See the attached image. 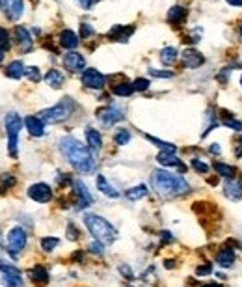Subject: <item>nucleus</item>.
I'll return each instance as SVG.
<instances>
[{"instance_id": "1", "label": "nucleus", "mask_w": 242, "mask_h": 287, "mask_svg": "<svg viewBox=\"0 0 242 287\" xmlns=\"http://www.w3.org/2000/svg\"><path fill=\"white\" fill-rule=\"evenodd\" d=\"M60 151L67 159V162L80 173H92L95 170V160L92 155V149L80 144L73 136H65L60 140Z\"/></svg>"}, {"instance_id": "2", "label": "nucleus", "mask_w": 242, "mask_h": 287, "mask_svg": "<svg viewBox=\"0 0 242 287\" xmlns=\"http://www.w3.org/2000/svg\"><path fill=\"white\" fill-rule=\"evenodd\" d=\"M151 185L162 198H175L190 191L188 181L181 175H175L166 170H155L151 173Z\"/></svg>"}, {"instance_id": "3", "label": "nucleus", "mask_w": 242, "mask_h": 287, "mask_svg": "<svg viewBox=\"0 0 242 287\" xmlns=\"http://www.w3.org/2000/svg\"><path fill=\"white\" fill-rule=\"evenodd\" d=\"M84 224L86 228L90 230V233L95 237V241H101L103 245H112L116 241L117 237L116 228L108 222V220H105L103 216L88 213L84 214Z\"/></svg>"}, {"instance_id": "4", "label": "nucleus", "mask_w": 242, "mask_h": 287, "mask_svg": "<svg viewBox=\"0 0 242 287\" xmlns=\"http://www.w3.org/2000/svg\"><path fill=\"white\" fill-rule=\"evenodd\" d=\"M73 110H74V101L71 97H63L58 105L41 110L39 117H41L45 123H62V121H65L67 117L73 114Z\"/></svg>"}, {"instance_id": "5", "label": "nucleus", "mask_w": 242, "mask_h": 287, "mask_svg": "<svg viewBox=\"0 0 242 287\" xmlns=\"http://www.w3.org/2000/svg\"><path fill=\"white\" fill-rule=\"evenodd\" d=\"M22 125H24V121L15 112H10L4 117V127H6V133H8V151H10V155L13 159L17 157V136L21 133Z\"/></svg>"}, {"instance_id": "6", "label": "nucleus", "mask_w": 242, "mask_h": 287, "mask_svg": "<svg viewBox=\"0 0 242 287\" xmlns=\"http://www.w3.org/2000/svg\"><path fill=\"white\" fill-rule=\"evenodd\" d=\"M26 241H28V237H26V231L22 230L21 226L13 228L10 233H8V252H10L13 257H17V255L24 250Z\"/></svg>"}, {"instance_id": "7", "label": "nucleus", "mask_w": 242, "mask_h": 287, "mask_svg": "<svg viewBox=\"0 0 242 287\" xmlns=\"http://www.w3.org/2000/svg\"><path fill=\"white\" fill-rule=\"evenodd\" d=\"M0 272H2V284L6 287L22 286V274L17 267L10 265L6 261H0Z\"/></svg>"}, {"instance_id": "8", "label": "nucleus", "mask_w": 242, "mask_h": 287, "mask_svg": "<svg viewBox=\"0 0 242 287\" xmlns=\"http://www.w3.org/2000/svg\"><path fill=\"white\" fill-rule=\"evenodd\" d=\"M97 117H99V121L105 125V127H112L114 123L117 121H121L125 114H123V110L117 107H105L101 108V110H97Z\"/></svg>"}, {"instance_id": "9", "label": "nucleus", "mask_w": 242, "mask_h": 287, "mask_svg": "<svg viewBox=\"0 0 242 287\" xmlns=\"http://www.w3.org/2000/svg\"><path fill=\"white\" fill-rule=\"evenodd\" d=\"M28 196L30 200L37 203H47L53 200V189L47 183H34L28 189Z\"/></svg>"}, {"instance_id": "10", "label": "nucleus", "mask_w": 242, "mask_h": 287, "mask_svg": "<svg viewBox=\"0 0 242 287\" xmlns=\"http://www.w3.org/2000/svg\"><path fill=\"white\" fill-rule=\"evenodd\" d=\"M82 84L86 88H92V90H101V88H105V75L101 73L99 69H84L82 71Z\"/></svg>"}, {"instance_id": "11", "label": "nucleus", "mask_w": 242, "mask_h": 287, "mask_svg": "<svg viewBox=\"0 0 242 287\" xmlns=\"http://www.w3.org/2000/svg\"><path fill=\"white\" fill-rule=\"evenodd\" d=\"M73 192H74V198H76V207L78 209H84V207H90L93 203V198L90 191L86 189V185L82 181H73Z\"/></svg>"}, {"instance_id": "12", "label": "nucleus", "mask_w": 242, "mask_h": 287, "mask_svg": "<svg viewBox=\"0 0 242 287\" xmlns=\"http://www.w3.org/2000/svg\"><path fill=\"white\" fill-rule=\"evenodd\" d=\"M63 65H65V69H67V71H71V73H78V71H82V69H84L86 60L80 53H76V51H69V53L63 56Z\"/></svg>"}, {"instance_id": "13", "label": "nucleus", "mask_w": 242, "mask_h": 287, "mask_svg": "<svg viewBox=\"0 0 242 287\" xmlns=\"http://www.w3.org/2000/svg\"><path fill=\"white\" fill-rule=\"evenodd\" d=\"M223 194L227 200H233V202L242 200V181L235 179V177L227 179L223 183Z\"/></svg>"}, {"instance_id": "14", "label": "nucleus", "mask_w": 242, "mask_h": 287, "mask_svg": "<svg viewBox=\"0 0 242 287\" xmlns=\"http://www.w3.org/2000/svg\"><path fill=\"white\" fill-rule=\"evenodd\" d=\"M157 162L162 166H168V168H177L181 172L186 170V166L181 162V159H177L175 153H169V151H160L157 155Z\"/></svg>"}, {"instance_id": "15", "label": "nucleus", "mask_w": 242, "mask_h": 287, "mask_svg": "<svg viewBox=\"0 0 242 287\" xmlns=\"http://www.w3.org/2000/svg\"><path fill=\"white\" fill-rule=\"evenodd\" d=\"M15 38H17V45H19V51L21 53H30L32 47H34V41H32L30 34L26 28H22V26H15Z\"/></svg>"}, {"instance_id": "16", "label": "nucleus", "mask_w": 242, "mask_h": 287, "mask_svg": "<svg viewBox=\"0 0 242 287\" xmlns=\"http://www.w3.org/2000/svg\"><path fill=\"white\" fill-rule=\"evenodd\" d=\"M2 4H4V10H6V15H8L10 21H19L21 19L22 10H24L22 0H2Z\"/></svg>"}, {"instance_id": "17", "label": "nucleus", "mask_w": 242, "mask_h": 287, "mask_svg": "<svg viewBox=\"0 0 242 287\" xmlns=\"http://www.w3.org/2000/svg\"><path fill=\"white\" fill-rule=\"evenodd\" d=\"M24 125L28 129V133L32 136H36V138H39V136L45 134V121L39 116H28L24 119Z\"/></svg>"}, {"instance_id": "18", "label": "nucleus", "mask_w": 242, "mask_h": 287, "mask_svg": "<svg viewBox=\"0 0 242 287\" xmlns=\"http://www.w3.org/2000/svg\"><path fill=\"white\" fill-rule=\"evenodd\" d=\"M205 62V58H203V54L198 53L196 49H186L185 53H183V64L190 67V69H196V67H200L203 65Z\"/></svg>"}, {"instance_id": "19", "label": "nucleus", "mask_w": 242, "mask_h": 287, "mask_svg": "<svg viewBox=\"0 0 242 287\" xmlns=\"http://www.w3.org/2000/svg\"><path fill=\"white\" fill-rule=\"evenodd\" d=\"M132 32H134V26H121V24H116V26L108 32V38L114 39V41L125 43V41H129V38L132 36Z\"/></svg>"}, {"instance_id": "20", "label": "nucleus", "mask_w": 242, "mask_h": 287, "mask_svg": "<svg viewBox=\"0 0 242 287\" xmlns=\"http://www.w3.org/2000/svg\"><path fill=\"white\" fill-rule=\"evenodd\" d=\"M86 142H88V148L92 149L93 153H99L103 149V136H101V133L92 127L86 129Z\"/></svg>"}, {"instance_id": "21", "label": "nucleus", "mask_w": 242, "mask_h": 287, "mask_svg": "<svg viewBox=\"0 0 242 287\" xmlns=\"http://www.w3.org/2000/svg\"><path fill=\"white\" fill-rule=\"evenodd\" d=\"M235 259H237V255H235V250L231 248H222L220 252L216 254V263L222 267V268H229V267L235 265Z\"/></svg>"}, {"instance_id": "22", "label": "nucleus", "mask_w": 242, "mask_h": 287, "mask_svg": "<svg viewBox=\"0 0 242 287\" xmlns=\"http://www.w3.org/2000/svg\"><path fill=\"white\" fill-rule=\"evenodd\" d=\"M60 45L67 51H73L78 47V36L73 32V30H63L60 34Z\"/></svg>"}, {"instance_id": "23", "label": "nucleus", "mask_w": 242, "mask_h": 287, "mask_svg": "<svg viewBox=\"0 0 242 287\" xmlns=\"http://www.w3.org/2000/svg\"><path fill=\"white\" fill-rule=\"evenodd\" d=\"M6 75H8L10 78L19 80V78H22V77H26V67H24V64H22L21 60H15V62L8 64V67H6Z\"/></svg>"}, {"instance_id": "24", "label": "nucleus", "mask_w": 242, "mask_h": 287, "mask_svg": "<svg viewBox=\"0 0 242 287\" xmlns=\"http://www.w3.org/2000/svg\"><path fill=\"white\" fill-rule=\"evenodd\" d=\"M45 82L51 86V88H54V90H60L63 86V82H65V77L58 69H51L49 73L45 75Z\"/></svg>"}, {"instance_id": "25", "label": "nucleus", "mask_w": 242, "mask_h": 287, "mask_svg": "<svg viewBox=\"0 0 242 287\" xmlns=\"http://www.w3.org/2000/svg\"><path fill=\"white\" fill-rule=\"evenodd\" d=\"M30 278L36 282V284H39V286H47L49 284V272H47V268L43 265H36L34 268L30 270Z\"/></svg>"}, {"instance_id": "26", "label": "nucleus", "mask_w": 242, "mask_h": 287, "mask_svg": "<svg viewBox=\"0 0 242 287\" xmlns=\"http://www.w3.org/2000/svg\"><path fill=\"white\" fill-rule=\"evenodd\" d=\"M97 189L103 192L105 196H108V198H119V192H117L116 189L105 179V175H101V173L97 175Z\"/></svg>"}, {"instance_id": "27", "label": "nucleus", "mask_w": 242, "mask_h": 287, "mask_svg": "<svg viewBox=\"0 0 242 287\" xmlns=\"http://www.w3.org/2000/svg\"><path fill=\"white\" fill-rule=\"evenodd\" d=\"M185 19H186V10H185L183 6H173V8H169L168 21L171 22V24L179 26L181 22H185Z\"/></svg>"}, {"instance_id": "28", "label": "nucleus", "mask_w": 242, "mask_h": 287, "mask_svg": "<svg viewBox=\"0 0 242 287\" xmlns=\"http://www.w3.org/2000/svg\"><path fill=\"white\" fill-rule=\"evenodd\" d=\"M212 168H214V172H216L218 175H222V177H227V179L235 177V173H237V168H235V166H231V164H225V162H218V160H214Z\"/></svg>"}, {"instance_id": "29", "label": "nucleus", "mask_w": 242, "mask_h": 287, "mask_svg": "<svg viewBox=\"0 0 242 287\" xmlns=\"http://www.w3.org/2000/svg\"><path fill=\"white\" fill-rule=\"evenodd\" d=\"M127 200H130V202H138V200H142V198H146L148 196V187L146 185H136V187H132V189H129L125 192Z\"/></svg>"}, {"instance_id": "30", "label": "nucleus", "mask_w": 242, "mask_h": 287, "mask_svg": "<svg viewBox=\"0 0 242 287\" xmlns=\"http://www.w3.org/2000/svg\"><path fill=\"white\" fill-rule=\"evenodd\" d=\"M177 60V49L175 47H164L160 51V62L164 65H173Z\"/></svg>"}, {"instance_id": "31", "label": "nucleus", "mask_w": 242, "mask_h": 287, "mask_svg": "<svg viewBox=\"0 0 242 287\" xmlns=\"http://www.w3.org/2000/svg\"><path fill=\"white\" fill-rule=\"evenodd\" d=\"M134 92V86L130 82H121V84H114L112 86V94L119 97H129Z\"/></svg>"}, {"instance_id": "32", "label": "nucleus", "mask_w": 242, "mask_h": 287, "mask_svg": "<svg viewBox=\"0 0 242 287\" xmlns=\"http://www.w3.org/2000/svg\"><path fill=\"white\" fill-rule=\"evenodd\" d=\"M146 138H148L149 142H153V146H157V148H160L162 151H169V153H175V151H177V148H175L173 144H168V142H162V140L155 138V136H151V134H148Z\"/></svg>"}, {"instance_id": "33", "label": "nucleus", "mask_w": 242, "mask_h": 287, "mask_svg": "<svg viewBox=\"0 0 242 287\" xmlns=\"http://www.w3.org/2000/svg\"><path fill=\"white\" fill-rule=\"evenodd\" d=\"M114 142H116L117 146H125V144L130 142V133L127 129H119L116 134H114Z\"/></svg>"}, {"instance_id": "34", "label": "nucleus", "mask_w": 242, "mask_h": 287, "mask_svg": "<svg viewBox=\"0 0 242 287\" xmlns=\"http://www.w3.org/2000/svg\"><path fill=\"white\" fill-rule=\"evenodd\" d=\"M58 245H60V241L56 237H43L41 239V248L45 252H53Z\"/></svg>"}, {"instance_id": "35", "label": "nucleus", "mask_w": 242, "mask_h": 287, "mask_svg": "<svg viewBox=\"0 0 242 287\" xmlns=\"http://www.w3.org/2000/svg\"><path fill=\"white\" fill-rule=\"evenodd\" d=\"M10 47H11L10 32H8L6 28H2V26H0V49H2V51H8Z\"/></svg>"}, {"instance_id": "36", "label": "nucleus", "mask_w": 242, "mask_h": 287, "mask_svg": "<svg viewBox=\"0 0 242 287\" xmlns=\"http://www.w3.org/2000/svg\"><path fill=\"white\" fill-rule=\"evenodd\" d=\"M26 77L30 78L32 82H39V80H41V73H39V67H36V65H30V67H26Z\"/></svg>"}, {"instance_id": "37", "label": "nucleus", "mask_w": 242, "mask_h": 287, "mask_svg": "<svg viewBox=\"0 0 242 287\" xmlns=\"http://www.w3.org/2000/svg\"><path fill=\"white\" fill-rule=\"evenodd\" d=\"M192 168L198 172V173H209V164H205L203 160H200V159H192Z\"/></svg>"}, {"instance_id": "38", "label": "nucleus", "mask_w": 242, "mask_h": 287, "mask_svg": "<svg viewBox=\"0 0 242 287\" xmlns=\"http://www.w3.org/2000/svg\"><path fill=\"white\" fill-rule=\"evenodd\" d=\"M90 252L95 255H103L105 254V245L101 241H93V243H90Z\"/></svg>"}, {"instance_id": "39", "label": "nucleus", "mask_w": 242, "mask_h": 287, "mask_svg": "<svg viewBox=\"0 0 242 287\" xmlns=\"http://www.w3.org/2000/svg\"><path fill=\"white\" fill-rule=\"evenodd\" d=\"M0 185L6 187V189H10V187L15 185V177H13L11 173H2V175H0Z\"/></svg>"}, {"instance_id": "40", "label": "nucleus", "mask_w": 242, "mask_h": 287, "mask_svg": "<svg viewBox=\"0 0 242 287\" xmlns=\"http://www.w3.org/2000/svg\"><path fill=\"white\" fill-rule=\"evenodd\" d=\"M132 86H134V92H146L149 88V80L148 78H136Z\"/></svg>"}, {"instance_id": "41", "label": "nucleus", "mask_w": 242, "mask_h": 287, "mask_svg": "<svg viewBox=\"0 0 242 287\" xmlns=\"http://www.w3.org/2000/svg\"><path fill=\"white\" fill-rule=\"evenodd\" d=\"M93 34H95V30L88 24V22H82V24H80V38H82V39L90 38V36H93Z\"/></svg>"}, {"instance_id": "42", "label": "nucleus", "mask_w": 242, "mask_h": 287, "mask_svg": "<svg viewBox=\"0 0 242 287\" xmlns=\"http://www.w3.org/2000/svg\"><path fill=\"white\" fill-rule=\"evenodd\" d=\"M223 125L233 129V131H237V133H242V123L237 121V119H223Z\"/></svg>"}, {"instance_id": "43", "label": "nucleus", "mask_w": 242, "mask_h": 287, "mask_svg": "<svg viewBox=\"0 0 242 287\" xmlns=\"http://www.w3.org/2000/svg\"><path fill=\"white\" fill-rule=\"evenodd\" d=\"M151 77H157V78H171L173 73L171 71H158V69H149Z\"/></svg>"}, {"instance_id": "44", "label": "nucleus", "mask_w": 242, "mask_h": 287, "mask_svg": "<svg viewBox=\"0 0 242 287\" xmlns=\"http://www.w3.org/2000/svg\"><path fill=\"white\" fill-rule=\"evenodd\" d=\"M78 237H80V235H78V230L74 228V224H69V226H67V239H69V241H78Z\"/></svg>"}, {"instance_id": "45", "label": "nucleus", "mask_w": 242, "mask_h": 287, "mask_svg": "<svg viewBox=\"0 0 242 287\" xmlns=\"http://www.w3.org/2000/svg\"><path fill=\"white\" fill-rule=\"evenodd\" d=\"M211 272H212V267L209 265V263L200 265L198 268H196V274H198V276H207V274H211Z\"/></svg>"}, {"instance_id": "46", "label": "nucleus", "mask_w": 242, "mask_h": 287, "mask_svg": "<svg viewBox=\"0 0 242 287\" xmlns=\"http://www.w3.org/2000/svg\"><path fill=\"white\" fill-rule=\"evenodd\" d=\"M76 2H78V6H80L82 10H92L93 4H97L99 0H76Z\"/></svg>"}, {"instance_id": "47", "label": "nucleus", "mask_w": 242, "mask_h": 287, "mask_svg": "<svg viewBox=\"0 0 242 287\" xmlns=\"http://www.w3.org/2000/svg\"><path fill=\"white\" fill-rule=\"evenodd\" d=\"M119 272L127 278V280H134V274H132V270H130V267L129 265H121L119 267Z\"/></svg>"}, {"instance_id": "48", "label": "nucleus", "mask_w": 242, "mask_h": 287, "mask_svg": "<svg viewBox=\"0 0 242 287\" xmlns=\"http://www.w3.org/2000/svg\"><path fill=\"white\" fill-rule=\"evenodd\" d=\"M160 237H162V241H164V243H168V241L173 239V237L169 235V231H160Z\"/></svg>"}, {"instance_id": "49", "label": "nucleus", "mask_w": 242, "mask_h": 287, "mask_svg": "<svg viewBox=\"0 0 242 287\" xmlns=\"http://www.w3.org/2000/svg\"><path fill=\"white\" fill-rule=\"evenodd\" d=\"M227 4H229V6H237V8H241L242 0H227Z\"/></svg>"}, {"instance_id": "50", "label": "nucleus", "mask_w": 242, "mask_h": 287, "mask_svg": "<svg viewBox=\"0 0 242 287\" xmlns=\"http://www.w3.org/2000/svg\"><path fill=\"white\" fill-rule=\"evenodd\" d=\"M222 148H220V144H212L211 146V153H220Z\"/></svg>"}, {"instance_id": "51", "label": "nucleus", "mask_w": 242, "mask_h": 287, "mask_svg": "<svg viewBox=\"0 0 242 287\" xmlns=\"http://www.w3.org/2000/svg\"><path fill=\"white\" fill-rule=\"evenodd\" d=\"M173 265H175V261H171V259H166V261H164V267H166V268H171Z\"/></svg>"}, {"instance_id": "52", "label": "nucleus", "mask_w": 242, "mask_h": 287, "mask_svg": "<svg viewBox=\"0 0 242 287\" xmlns=\"http://www.w3.org/2000/svg\"><path fill=\"white\" fill-rule=\"evenodd\" d=\"M203 287H222V286H218V284H209V286H203Z\"/></svg>"}, {"instance_id": "53", "label": "nucleus", "mask_w": 242, "mask_h": 287, "mask_svg": "<svg viewBox=\"0 0 242 287\" xmlns=\"http://www.w3.org/2000/svg\"><path fill=\"white\" fill-rule=\"evenodd\" d=\"M2 60H4V51L0 49V62H2Z\"/></svg>"}, {"instance_id": "54", "label": "nucleus", "mask_w": 242, "mask_h": 287, "mask_svg": "<svg viewBox=\"0 0 242 287\" xmlns=\"http://www.w3.org/2000/svg\"><path fill=\"white\" fill-rule=\"evenodd\" d=\"M241 38H242V24H241Z\"/></svg>"}, {"instance_id": "55", "label": "nucleus", "mask_w": 242, "mask_h": 287, "mask_svg": "<svg viewBox=\"0 0 242 287\" xmlns=\"http://www.w3.org/2000/svg\"><path fill=\"white\" fill-rule=\"evenodd\" d=\"M241 84H242V77H241Z\"/></svg>"}, {"instance_id": "56", "label": "nucleus", "mask_w": 242, "mask_h": 287, "mask_svg": "<svg viewBox=\"0 0 242 287\" xmlns=\"http://www.w3.org/2000/svg\"><path fill=\"white\" fill-rule=\"evenodd\" d=\"M0 6H2V0H0Z\"/></svg>"}, {"instance_id": "57", "label": "nucleus", "mask_w": 242, "mask_h": 287, "mask_svg": "<svg viewBox=\"0 0 242 287\" xmlns=\"http://www.w3.org/2000/svg\"><path fill=\"white\" fill-rule=\"evenodd\" d=\"M0 250H2V245H0Z\"/></svg>"}]
</instances>
